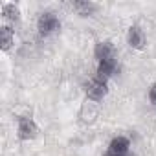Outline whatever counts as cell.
Segmentation results:
<instances>
[{
    "mask_svg": "<svg viewBox=\"0 0 156 156\" xmlns=\"http://www.w3.org/2000/svg\"><path fill=\"white\" fill-rule=\"evenodd\" d=\"M13 41H15V31L9 26H2V28H0V44H2L4 51H8L11 48Z\"/></svg>",
    "mask_w": 156,
    "mask_h": 156,
    "instance_id": "cell-9",
    "label": "cell"
},
{
    "mask_svg": "<svg viewBox=\"0 0 156 156\" xmlns=\"http://www.w3.org/2000/svg\"><path fill=\"white\" fill-rule=\"evenodd\" d=\"M37 30L41 35H51V33L61 30V20L55 13L44 11V13H41V17L37 20Z\"/></svg>",
    "mask_w": 156,
    "mask_h": 156,
    "instance_id": "cell-1",
    "label": "cell"
},
{
    "mask_svg": "<svg viewBox=\"0 0 156 156\" xmlns=\"http://www.w3.org/2000/svg\"><path fill=\"white\" fill-rule=\"evenodd\" d=\"M127 42L132 50H143L147 44V37L140 26H130L127 31Z\"/></svg>",
    "mask_w": 156,
    "mask_h": 156,
    "instance_id": "cell-4",
    "label": "cell"
},
{
    "mask_svg": "<svg viewBox=\"0 0 156 156\" xmlns=\"http://www.w3.org/2000/svg\"><path fill=\"white\" fill-rule=\"evenodd\" d=\"M127 156H134V154H127Z\"/></svg>",
    "mask_w": 156,
    "mask_h": 156,
    "instance_id": "cell-14",
    "label": "cell"
},
{
    "mask_svg": "<svg viewBox=\"0 0 156 156\" xmlns=\"http://www.w3.org/2000/svg\"><path fill=\"white\" fill-rule=\"evenodd\" d=\"M149 101H151V103L156 107V83H154V85L149 88Z\"/></svg>",
    "mask_w": 156,
    "mask_h": 156,
    "instance_id": "cell-12",
    "label": "cell"
},
{
    "mask_svg": "<svg viewBox=\"0 0 156 156\" xmlns=\"http://www.w3.org/2000/svg\"><path fill=\"white\" fill-rule=\"evenodd\" d=\"M129 147H130V141L129 138L125 136H116L112 138V141L108 143V154L110 156H127L129 154Z\"/></svg>",
    "mask_w": 156,
    "mask_h": 156,
    "instance_id": "cell-6",
    "label": "cell"
},
{
    "mask_svg": "<svg viewBox=\"0 0 156 156\" xmlns=\"http://www.w3.org/2000/svg\"><path fill=\"white\" fill-rule=\"evenodd\" d=\"M108 94V85H107V81H103V79H99V77H94L92 81H88L87 83V98L90 99V101H101L105 96Z\"/></svg>",
    "mask_w": 156,
    "mask_h": 156,
    "instance_id": "cell-2",
    "label": "cell"
},
{
    "mask_svg": "<svg viewBox=\"0 0 156 156\" xmlns=\"http://www.w3.org/2000/svg\"><path fill=\"white\" fill-rule=\"evenodd\" d=\"M105 156H110V154H108V152H107V154H105Z\"/></svg>",
    "mask_w": 156,
    "mask_h": 156,
    "instance_id": "cell-13",
    "label": "cell"
},
{
    "mask_svg": "<svg viewBox=\"0 0 156 156\" xmlns=\"http://www.w3.org/2000/svg\"><path fill=\"white\" fill-rule=\"evenodd\" d=\"M17 134H19V138L24 140V141L33 140V138H37V134H39V127H37V123H35L31 118H19Z\"/></svg>",
    "mask_w": 156,
    "mask_h": 156,
    "instance_id": "cell-3",
    "label": "cell"
},
{
    "mask_svg": "<svg viewBox=\"0 0 156 156\" xmlns=\"http://www.w3.org/2000/svg\"><path fill=\"white\" fill-rule=\"evenodd\" d=\"M98 116H99V107L96 105V101L88 99L83 105V108H81V119H83V123H94Z\"/></svg>",
    "mask_w": 156,
    "mask_h": 156,
    "instance_id": "cell-8",
    "label": "cell"
},
{
    "mask_svg": "<svg viewBox=\"0 0 156 156\" xmlns=\"http://www.w3.org/2000/svg\"><path fill=\"white\" fill-rule=\"evenodd\" d=\"M2 15H4L8 20L17 22V20L20 19V9H19V6H15V4H4V6H2Z\"/></svg>",
    "mask_w": 156,
    "mask_h": 156,
    "instance_id": "cell-11",
    "label": "cell"
},
{
    "mask_svg": "<svg viewBox=\"0 0 156 156\" xmlns=\"http://www.w3.org/2000/svg\"><path fill=\"white\" fill-rule=\"evenodd\" d=\"M94 55H96L98 62L107 61V59H114V57H116V48H114V44H112L110 41H101V42L96 44Z\"/></svg>",
    "mask_w": 156,
    "mask_h": 156,
    "instance_id": "cell-7",
    "label": "cell"
},
{
    "mask_svg": "<svg viewBox=\"0 0 156 156\" xmlns=\"http://www.w3.org/2000/svg\"><path fill=\"white\" fill-rule=\"evenodd\" d=\"M72 8H73V11H77V13L83 15V17H88V15H92L98 9V6L92 4V2H73Z\"/></svg>",
    "mask_w": 156,
    "mask_h": 156,
    "instance_id": "cell-10",
    "label": "cell"
},
{
    "mask_svg": "<svg viewBox=\"0 0 156 156\" xmlns=\"http://www.w3.org/2000/svg\"><path fill=\"white\" fill-rule=\"evenodd\" d=\"M118 70H119L118 59H116V57H114V59H107V61L98 62V75H96V77H99V79H103V81H108L112 75L118 73Z\"/></svg>",
    "mask_w": 156,
    "mask_h": 156,
    "instance_id": "cell-5",
    "label": "cell"
}]
</instances>
